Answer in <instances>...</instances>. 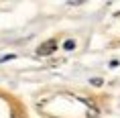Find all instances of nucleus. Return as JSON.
Returning <instances> with one entry per match:
<instances>
[{
	"mask_svg": "<svg viewBox=\"0 0 120 118\" xmlns=\"http://www.w3.org/2000/svg\"><path fill=\"white\" fill-rule=\"evenodd\" d=\"M14 57H16V55H12V53H10V55H4V57H0V61H10V59H14Z\"/></svg>",
	"mask_w": 120,
	"mask_h": 118,
	"instance_id": "nucleus-4",
	"label": "nucleus"
},
{
	"mask_svg": "<svg viewBox=\"0 0 120 118\" xmlns=\"http://www.w3.org/2000/svg\"><path fill=\"white\" fill-rule=\"evenodd\" d=\"M90 84H92V86H102L104 81H102L100 77H94V80H90Z\"/></svg>",
	"mask_w": 120,
	"mask_h": 118,
	"instance_id": "nucleus-3",
	"label": "nucleus"
},
{
	"mask_svg": "<svg viewBox=\"0 0 120 118\" xmlns=\"http://www.w3.org/2000/svg\"><path fill=\"white\" fill-rule=\"evenodd\" d=\"M63 49H65V51H71V49H75V41H73V39H67V41L63 43Z\"/></svg>",
	"mask_w": 120,
	"mask_h": 118,
	"instance_id": "nucleus-2",
	"label": "nucleus"
},
{
	"mask_svg": "<svg viewBox=\"0 0 120 118\" xmlns=\"http://www.w3.org/2000/svg\"><path fill=\"white\" fill-rule=\"evenodd\" d=\"M12 118H19V116H16V114H14V116H12Z\"/></svg>",
	"mask_w": 120,
	"mask_h": 118,
	"instance_id": "nucleus-5",
	"label": "nucleus"
},
{
	"mask_svg": "<svg viewBox=\"0 0 120 118\" xmlns=\"http://www.w3.org/2000/svg\"><path fill=\"white\" fill-rule=\"evenodd\" d=\"M53 51H57V41L55 39H49V41H45V43L39 45L37 55H51Z\"/></svg>",
	"mask_w": 120,
	"mask_h": 118,
	"instance_id": "nucleus-1",
	"label": "nucleus"
}]
</instances>
